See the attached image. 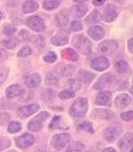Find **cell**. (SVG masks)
<instances>
[{
	"instance_id": "7402d4cb",
	"label": "cell",
	"mask_w": 133,
	"mask_h": 152,
	"mask_svg": "<svg viewBox=\"0 0 133 152\" xmlns=\"http://www.w3.org/2000/svg\"><path fill=\"white\" fill-rule=\"evenodd\" d=\"M132 102V98L127 94H121L115 100V104L119 109H124L127 107Z\"/></svg>"
},
{
	"instance_id": "d6a6232c",
	"label": "cell",
	"mask_w": 133,
	"mask_h": 152,
	"mask_svg": "<svg viewBox=\"0 0 133 152\" xmlns=\"http://www.w3.org/2000/svg\"><path fill=\"white\" fill-rule=\"evenodd\" d=\"M68 86L70 89V91L74 92L77 91H79L81 89V83L78 81V80L72 79V80H69L68 82Z\"/></svg>"
},
{
	"instance_id": "f1b7e54d",
	"label": "cell",
	"mask_w": 133,
	"mask_h": 152,
	"mask_svg": "<svg viewBox=\"0 0 133 152\" xmlns=\"http://www.w3.org/2000/svg\"><path fill=\"white\" fill-rule=\"evenodd\" d=\"M45 83H46L47 86H58V75L57 74H55V73H50V74H48L47 77H46Z\"/></svg>"
},
{
	"instance_id": "681fc988",
	"label": "cell",
	"mask_w": 133,
	"mask_h": 152,
	"mask_svg": "<svg viewBox=\"0 0 133 152\" xmlns=\"http://www.w3.org/2000/svg\"><path fill=\"white\" fill-rule=\"evenodd\" d=\"M132 43H133V39L132 38H130L128 40V49L131 53H132L133 48H132Z\"/></svg>"
},
{
	"instance_id": "ffe728a7",
	"label": "cell",
	"mask_w": 133,
	"mask_h": 152,
	"mask_svg": "<svg viewBox=\"0 0 133 152\" xmlns=\"http://www.w3.org/2000/svg\"><path fill=\"white\" fill-rule=\"evenodd\" d=\"M96 103L100 106H110L111 93L110 91H101L96 97Z\"/></svg>"
},
{
	"instance_id": "ee69618b",
	"label": "cell",
	"mask_w": 133,
	"mask_h": 152,
	"mask_svg": "<svg viewBox=\"0 0 133 152\" xmlns=\"http://www.w3.org/2000/svg\"><path fill=\"white\" fill-rule=\"evenodd\" d=\"M75 93L70 90L68 91H63L59 94V97L61 99H70V98L74 97Z\"/></svg>"
},
{
	"instance_id": "7a4b0ae2",
	"label": "cell",
	"mask_w": 133,
	"mask_h": 152,
	"mask_svg": "<svg viewBox=\"0 0 133 152\" xmlns=\"http://www.w3.org/2000/svg\"><path fill=\"white\" fill-rule=\"evenodd\" d=\"M88 108H89L88 99L85 97H79L72 105L70 108V114L74 118H80L85 115Z\"/></svg>"
},
{
	"instance_id": "4316f807",
	"label": "cell",
	"mask_w": 133,
	"mask_h": 152,
	"mask_svg": "<svg viewBox=\"0 0 133 152\" xmlns=\"http://www.w3.org/2000/svg\"><path fill=\"white\" fill-rule=\"evenodd\" d=\"M102 16L98 10H94L89 16L85 19V23L87 25H93L98 24L101 21Z\"/></svg>"
},
{
	"instance_id": "d590c367",
	"label": "cell",
	"mask_w": 133,
	"mask_h": 152,
	"mask_svg": "<svg viewBox=\"0 0 133 152\" xmlns=\"http://www.w3.org/2000/svg\"><path fill=\"white\" fill-rule=\"evenodd\" d=\"M56 96V91L52 89H47L41 94V98L45 101H50Z\"/></svg>"
},
{
	"instance_id": "d6986e66",
	"label": "cell",
	"mask_w": 133,
	"mask_h": 152,
	"mask_svg": "<svg viewBox=\"0 0 133 152\" xmlns=\"http://www.w3.org/2000/svg\"><path fill=\"white\" fill-rule=\"evenodd\" d=\"M88 35L94 41H100L105 37V30L100 26H94L89 29Z\"/></svg>"
},
{
	"instance_id": "7c38bea8",
	"label": "cell",
	"mask_w": 133,
	"mask_h": 152,
	"mask_svg": "<svg viewBox=\"0 0 133 152\" xmlns=\"http://www.w3.org/2000/svg\"><path fill=\"white\" fill-rule=\"evenodd\" d=\"M115 79H116V75L113 73H106V74L100 76V78L98 80V81L96 82L94 87L97 90H101L105 86H106L107 85L114 81Z\"/></svg>"
},
{
	"instance_id": "7bdbcfd3",
	"label": "cell",
	"mask_w": 133,
	"mask_h": 152,
	"mask_svg": "<svg viewBox=\"0 0 133 152\" xmlns=\"http://www.w3.org/2000/svg\"><path fill=\"white\" fill-rule=\"evenodd\" d=\"M79 129H83V130L88 131L89 133L91 134H94V129H93V125L90 123H88V122H84V123H82L78 125Z\"/></svg>"
},
{
	"instance_id": "603a6c76",
	"label": "cell",
	"mask_w": 133,
	"mask_h": 152,
	"mask_svg": "<svg viewBox=\"0 0 133 152\" xmlns=\"http://www.w3.org/2000/svg\"><path fill=\"white\" fill-rule=\"evenodd\" d=\"M88 12V7L85 4H78L71 8L70 14L74 18H82Z\"/></svg>"
},
{
	"instance_id": "277c9868",
	"label": "cell",
	"mask_w": 133,
	"mask_h": 152,
	"mask_svg": "<svg viewBox=\"0 0 133 152\" xmlns=\"http://www.w3.org/2000/svg\"><path fill=\"white\" fill-rule=\"evenodd\" d=\"M25 24L28 27L36 32H42L46 29V25L44 23V20L41 18L36 15L28 18L25 21Z\"/></svg>"
},
{
	"instance_id": "cb8c5ba5",
	"label": "cell",
	"mask_w": 133,
	"mask_h": 152,
	"mask_svg": "<svg viewBox=\"0 0 133 152\" xmlns=\"http://www.w3.org/2000/svg\"><path fill=\"white\" fill-rule=\"evenodd\" d=\"M41 79L39 74H32L31 75L27 76L25 79V85L29 88H36L39 86L41 84Z\"/></svg>"
},
{
	"instance_id": "f35d334b",
	"label": "cell",
	"mask_w": 133,
	"mask_h": 152,
	"mask_svg": "<svg viewBox=\"0 0 133 152\" xmlns=\"http://www.w3.org/2000/svg\"><path fill=\"white\" fill-rule=\"evenodd\" d=\"M4 34L7 36V37H13L16 32V28L13 26L12 25H6L4 27V31H3Z\"/></svg>"
},
{
	"instance_id": "52a82bcc",
	"label": "cell",
	"mask_w": 133,
	"mask_h": 152,
	"mask_svg": "<svg viewBox=\"0 0 133 152\" xmlns=\"http://www.w3.org/2000/svg\"><path fill=\"white\" fill-rule=\"evenodd\" d=\"M118 48V43L115 40H106L99 45L98 50L102 54H111Z\"/></svg>"
},
{
	"instance_id": "11a10c76",
	"label": "cell",
	"mask_w": 133,
	"mask_h": 152,
	"mask_svg": "<svg viewBox=\"0 0 133 152\" xmlns=\"http://www.w3.org/2000/svg\"><path fill=\"white\" fill-rule=\"evenodd\" d=\"M8 152H17V151H8Z\"/></svg>"
},
{
	"instance_id": "816d5d0a",
	"label": "cell",
	"mask_w": 133,
	"mask_h": 152,
	"mask_svg": "<svg viewBox=\"0 0 133 152\" xmlns=\"http://www.w3.org/2000/svg\"><path fill=\"white\" fill-rule=\"evenodd\" d=\"M103 152H117L114 148H111V147H109V148H106L105 149V151Z\"/></svg>"
},
{
	"instance_id": "1f68e13d",
	"label": "cell",
	"mask_w": 133,
	"mask_h": 152,
	"mask_svg": "<svg viewBox=\"0 0 133 152\" xmlns=\"http://www.w3.org/2000/svg\"><path fill=\"white\" fill-rule=\"evenodd\" d=\"M84 149V145L80 142H73L67 149L66 152H82Z\"/></svg>"
},
{
	"instance_id": "b9f144b4",
	"label": "cell",
	"mask_w": 133,
	"mask_h": 152,
	"mask_svg": "<svg viewBox=\"0 0 133 152\" xmlns=\"http://www.w3.org/2000/svg\"><path fill=\"white\" fill-rule=\"evenodd\" d=\"M43 59H44V61H46L47 63L52 64L54 62H56V60L57 59V56L53 52H49L47 54L44 56Z\"/></svg>"
},
{
	"instance_id": "bcb514c9",
	"label": "cell",
	"mask_w": 133,
	"mask_h": 152,
	"mask_svg": "<svg viewBox=\"0 0 133 152\" xmlns=\"http://www.w3.org/2000/svg\"><path fill=\"white\" fill-rule=\"evenodd\" d=\"M60 121H61V117H60V116H55L53 119L52 120L49 128H50V129H56V128H57Z\"/></svg>"
},
{
	"instance_id": "60d3db41",
	"label": "cell",
	"mask_w": 133,
	"mask_h": 152,
	"mask_svg": "<svg viewBox=\"0 0 133 152\" xmlns=\"http://www.w3.org/2000/svg\"><path fill=\"white\" fill-rule=\"evenodd\" d=\"M82 29H83V25L78 20H74V21H73L70 24V30L72 31L77 32V31H82Z\"/></svg>"
},
{
	"instance_id": "d4e9b609",
	"label": "cell",
	"mask_w": 133,
	"mask_h": 152,
	"mask_svg": "<svg viewBox=\"0 0 133 152\" xmlns=\"http://www.w3.org/2000/svg\"><path fill=\"white\" fill-rule=\"evenodd\" d=\"M38 9H39V4L36 1L33 0H28L22 4V11L25 14L36 12Z\"/></svg>"
},
{
	"instance_id": "8fae6325",
	"label": "cell",
	"mask_w": 133,
	"mask_h": 152,
	"mask_svg": "<svg viewBox=\"0 0 133 152\" xmlns=\"http://www.w3.org/2000/svg\"><path fill=\"white\" fill-rule=\"evenodd\" d=\"M55 71L63 77H70L75 72V67L71 64H66L60 63L55 67Z\"/></svg>"
},
{
	"instance_id": "5b68a950",
	"label": "cell",
	"mask_w": 133,
	"mask_h": 152,
	"mask_svg": "<svg viewBox=\"0 0 133 152\" xmlns=\"http://www.w3.org/2000/svg\"><path fill=\"white\" fill-rule=\"evenodd\" d=\"M69 140L70 137L68 134H59L53 136L51 145L55 150L61 151L68 145Z\"/></svg>"
},
{
	"instance_id": "484cf974",
	"label": "cell",
	"mask_w": 133,
	"mask_h": 152,
	"mask_svg": "<svg viewBox=\"0 0 133 152\" xmlns=\"http://www.w3.org/2000/svg\"><path fill=\"white\" fill-rule=\"evenodd\" d=\"M94 77H95V75L94 73H91L87 70H80L78 74V80L86 84L90 83Z\"/></svg>"
},
{
	"instance_id": "9a60e30c",
	"label": "cell",
	"mask_w": 133,
	"mask_h": 152,
	"mask_svg": "<svg viewBox=\"0 0 133 152\" xmlns=\"http://www.w3.org/2000/svg\"><path fill=\"white\" fill-rule=\"evenodd\" d=\"M118 146L122 152H126L132 148V133H127L118 142Z\"/></svg>"
},
{
	"instance_id": "4dcf8cb0",
	"label": "cell",
	"mask_w": 133,
	"mask_h": 152,
	"mask_svg": "<svg viewBox=\"0 0 133 152\" xmlns=\"http://www.w3.org/2000/svg\"><path fill=\"white\" fill-rule=\"evenodd\" d=\"M20 44V41L17 38L12 37L2 42V45L8 49H14Z\"/></svg>"
},
{
	"instance_id": "c3c4849f",
	"label": "cell",
	"mask_w": 133,
	"mask_h": 152,
	"mask_svg": "<svg viewBox=\"0 0 133 152\" xmlns=\"http://www.w3.org/2000/svg\"><path fill=\"white\" fill-rule=\"evenodd\" d=\"M8 58V53L4 49L0 48V64L4 62Z\"/></svg>"
},
{
	"instance_id": "8d00e7d4",
	"label": "cell",
	"mask_w": 133,
	"mask_h": 152,
	"mask_svg": "<svg viewBox=\"0 0 133 152\" xmlns=\"http://www.w3.org/2000/svg\"><path fill=\"white\" fill-rule=\"evenodd\" d=\"M116 69L119 73H124L128 69V64L127 62L124 61V60H120L116 64Z\"/></svg>"
},
{
	"instance_id": "f546056e",
	"label": "cell",
	"mask_w": 133,
	"mask_h": 152,
	"mask_svg": "<svg viewBox=\"0 0 133 152\" xmlns=\"http://www.w3.org/2000/svg\"><path fill=\"white\" fill-rule=\"evenodd\" d=\"M61 4V0H46L43 3V8L46 10H52L57 9Z\"/></svg>"
},
{
	"instance_id": "8992f818",
	"label": "cell",
	"mask_w": 133,
	"mask_h": 152,
	"mask_svg": "<svg viewBox=\"0 0 133 152\" xmlns=\"http://www.w3.org/2000/svg\"><path fill=\"white\" fill-rule=\"evenodd\" d=\"M69 37V31H68L66 29H62L58 32L56 33V35L52 39V42L55 46H64V45L68 43Z\"/></svg>"
},
{
	"instance_id": "f6af8a7d",
	"label": "cell",
	"mask_w": 133,
	"mask_h": 152,
	"mask_svg": "<svg viewBox=\"0 0 133 152\" xmlns=\"http://www.w3.org/2000/svg\"><path fill=\"white\" fill-rule=\"evenodd\" d=\"M10 119V116L9 114H8L7 113H3L0 114V125L3 126V125L7 124L9 123V121Z\"/></svg>"
},
{
	"instance_id": "e575fe53",
	"label": "cell",
	"mask_w": 133,
	"mask_h": 152,
	"mask_svg": "<svg viewBox=\"0 0 133 152\" xmlns=\"http://www.w3.org/2000/svg\"><path fill=\"white\" fill-rule=\"evenodd\" d=\"M9 74V69L8 67H2L0 68V86L4 83L8 75Z\"/></svg>"
},
{
	"instance_id": "5bb4252c",
	"label": "cell",
	"mask_w": 133,
	"mask_h": 152,
	"mask_svg": "<svg viewBox=\"0 0 133 152\" xmlns=\"http://www.w3.org/2000/svg\"><path fill=\"white\" fill-rule=\"evenodd\" d=\"M118 16V11L116 6L114 4H109L105 9L103 14V19L106 22L114 21Z\"/></svg>"
},
{
	"instance_id": "74e56055",
	"label": "cell",
	"mask_w": 133,
	"mask_h": 152,
	"mask_svg": "<svg viewBox=\"0 0 133 152\" xmlns=\"http://www.w3.org/2000/svg\"><path fill=\"white\" fill-rule=\"evenodd\" d=\"M32 54V49L30 48V47H28V46H25V47H23L20 51H19V53H17V56L19 57V58H25V57H28V56H30V55Z\"/></svg>"
},
{
	"instance_id": "7dc6e473",
	"label": "cell",
	"mask_w": 133,
	"mask_h": 152,
	"mask_svg": "<svg viewBox=\"0 0 133 152\" xmlns=\"http://www.w3.org/2000/svg\"><path fill=\"white\" fill-rule=\"evenodd\" d=\"M132 115H133V112L132 111H128V112H126V113H123L121 117V118L124 121H130V120L132 119Z\"/></svg>"
},
{
	"instance_id": "ba28073f",
	"label": "cell",
	"mask_w": 133,
	"mask_h": 152,
	"mask_svg": "<svg viewBox=\"0 0 133 152\" xmlns=\"http://www.w3.org/2000/svg\"><path fill=\"white\" fill-rule=\"evenodd\" d=\"M110 66V61L105 56L96 57L91 62L90 67L96 71H104L107 69Z\"/></svg>"
},
{
	"instance_id": "ac0fdd59",
	"label": "cell",
	"mask_w": 133,
	"mask_h": 152,
	"mask_svg": "<svg viewBox=\"0 0 133 152\" xmlns=\"http://www.w3.org/2000/svg\"><path fill=\"white\" fill-rule=\"evenodd\" d=\"M25 89L20 85H13L6 89V96L9 99L20 96L24 93Z\"/></svg>"
},
{
	"instance_id": "6da1fadb",
	"label": "cell",
	"mask_w": 133,
	"mask_h": 152,
	"mask_svg": "<svg viewBox=\"0 0 133 152\" xmlns=\"http://www.w3.org/2000/svg\"><path fill=\"white\" fill-rule=\"evenodd\" d=\"M73 45L75 48L83 54H89L92 51L90 40L83 34L75 35L73 38Z\"/></svg>"
},
{
	"instance_id": "db71d44e",
	"label": "cell",
	"mask_w": 133,
	"mask_h": 152,
	"mask_svg": "<svg viewBox=\"0 0 133 152\" xmlns=\"http://www.w3.org/2000/svg\"><path fill=\"white\" fill-rule=\"evenodd\" d=\"M2 18H3V14H2V13L0 12V20H2Z\"/></svg>"
},
{
	"instance_id": "3957f363",
	"label": "cell",
	"mask_w": 133,
	"mask_h": 152,
	"mask_svg": "<svg viewBox=\"0 0 133 152\" xmlns=\"http://www.w3.org/2000/svg\"><path fill=\"white\" fill-rule=\"evenodd\" d=\"M50 117V113L47 111H44L36 116L28 123V129L31 132H39L42 129L43 124Z\"/></svg>"
},
{
	"instance_id": "e0dca14e",
	"label": "cell",
	"mask_w": 133,
	"mask_h": 152,
	"mask_svg": "<svg viewBox=\"0 0 133 152\" xmlns=\"http://www.w3.org/2000/svg\"><path fill=\"white\" fill-rule=\"evenodd\" d=\"M120 134V129H118V127L113 126V127H109L105 129L104 132V137L105 140L110 143L116 141L119 137Z\"/></svg>"
},
{
	"instance_id": "30bf717a",
	"label": "cell",
	"mask_w": 133,
	"mask_h": 152,
	"mask_svg": "<svg viewBox=\"0 0 133 152\" xmlns=\"http://www.w3.org/2000/svg\"><path fill=\"white\" fill-rule=\"evenodd\" d=\"M34 142H35L34 136L29 133L24 134L15 139L16 145L20 148H28V147L31 146L34 144Z\"/></svg>"
},
{
	"instance_id": "83f0119b",
	"label": "cell",
	"mask_w": 133,
	"mask_h": 152,
	"mask_svg": "<svg viewBox=\"0 0 133 152\" xmlns=\"http://www.w3.org/2000/svg\"><path fill=\"white\" fill-rule=\"evenodd\" d=\"M62 55H63L64 58L68 60L74 61V62L78 60V55L77 53V52L72 48H66L63 50Z\"/></svg>"
},
{
	"instance_id": "9c48e42d",
	"label": "cell",
	"mask_w": 133,
	"mask_h": 152,
	"mask_svg": "<svg viewBox=\"0 0 133 152\" xmlns=\"http://www.w3.org/2000/svg\"><path fill=\"white\" fill-rule=\"evenodd\" d=\"M40 110V106L38 104H31L24 107H20L17 110V115L20 118H26L32 114L36 113Z\"/></svg>"
},
{
	"instance_id": "2e32d148",
	"label": "cell",
	"mask_w": 133,
	"mask_h": 152,
	"mask_svg": "<svg viewBox=\"0 0 133 152\" xmlns=\"http://www.w3.org/2000/svg\"><path fill=\"white\" fill-rule=\"evenodd\" d=\"M55 24L57 27H64L67 26L69 21V15L68 13L66 10H60L55 15Z\"/></svg>"
},
{
	"instance_id": "44dd1931",
	"label": "cell",
	"mask_w": 133,
	"mask_h": 152,
	"mask_svg": "<svg viewBox=\"0 0 133 152\" xmlns=\"http://www.w3.org/2000/svg\"><path fill=\"white\" fill-rule=\"evenodd\" d=\"M94 118H100V119H111L114 116L112 111L107 109H94L91 114Z\"/></svg>"
},
{
	"instance_id": "f5cc1de1",
	"label": "cell",
	"mask_w": 133,
	"mask_h": 152,
	"mask_svg": "<svg viewBox=\"0 0 133 152\" xmlns=\"http://www.w3.org/2000/svg\"><path fill=\"white\" fill-rule=\"evenodd\" d=\"M75 3H78V4H83V3H84L86 2L87 0H73Z\"/></svg>"
},
{
	"instance_id": "ab89813d",
	"label": "cell",
	"mask_w": 133,
	"mask_h": 152,
	"mask_svg": "<svg viewBox=\"0 0 133 152\" xmlns=\"http://www.w3.org/2000/svg\"><path fill=\"white\" fill-rule=\"evenodd\" d=\"M11 145L10 140H9L7 137H3L0 139V151L8 149Z\"/></svg>"
},
{
	"instance_id": "4fadbf2b",
	"label": "cell",
	"mask_w": 133,
	"mask_h": 152,
	"mask_svg": "<svg viewBox=\"0 0 133 152\" xmlns=\"http://www.w3.org/2000/svg\"><path fill=\"white\" fill-rule=\"evenodd\" d=\"M20 35L23 36L24 40L31 42L32 43H34L36 46L43 47L45 46V38L42 36H36V35H32L31 33L27 32L25 30L22 31L20 32Z\"/></svg>"
},
{
	"instance_id": "f907efd6",
	"label": "cell",
	"mask_w": 133,
	"mask_h": 152,
	"mask_svg": "<svg viewBox=\"0 0 133 152\" xmlns=\"http://www.w3.org/2000/svg\"><path fill=\"white\" fill-rule=\"evenodd\" d=\"M106 0H93V4L94 5H102Z\"/></svg>"
},
{
	"instance_id": "836d02e7",
	"label": "cell",
	"mask_w": 133,
	"mask_h": 152,
	"mask_svg": "<svg viewBox=\"0 0 133 152\" xmlns=\"http://www.w3.org/2000/svg\"><path fill=\"white\" fill-rule=\"evenodd\" d=\"M21 129V124L19 122H11L8 126V131L10 134H15Z\"/></svg>"
}]
</instances>
